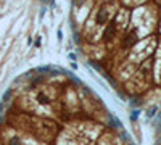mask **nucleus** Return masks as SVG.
<instances>
[{"mask_svg":"<svg viewBox=\"0 0 161 145\" xmlns=\"http://www.w3.org/2000/svg\"><path fill=\"white\" fill-rule=\"evenodd\" d=\"M103 129L97 121H68L60 127L55 145H95Z\"/></svg>","mask_w":161,"mask_h":145,"instance_id":"obj_1","label":"nucleus"},{"mask_svg":"<svg viewBox=\"0 0 161 145\" xmlns=\"http://www.w3.org/2000/svg\"><path fill=\"white\" fill-rule=\"evenodd\" d=\"M19 124H11L13 127L19 129V131L26 132V134L37 137L42 142H52L57 140V135L60 132L58 124H55L53 121H49L45 118H37V116H27V115H19L16 116Z\"/></svg>","mask_w":161,"mask_h":145,"instance_id":"obj_2","label":"nucleus"},{"mask_svg":"<svg viewBox=\"0 0 161 145\" xmlns=\"http://www.w3.org/2000/svg\"><path fill=\"white\" fill-rule=\"evenodd\" d=\"M150 81H151V71L148 68V65L145 63L139 71H135V74H132L127 79L126 89L131 93H140L150 87Z\"/></svg>","mask_w":161,"mask_h":145,"instance_id":"obj_3","label":"nucleus"},{"mask_svg":"<svg viewBox=\"0 0 161 145\" xmlns=\"http://www.w3.org/2000/svg\"><path fill=\"white\" fill-rule=\"evenodd\" d=\"M8 129H10L8 139L3 137V144L5 145H49L47 142H42L37 137L26 134V132L19 131V129L13 127V126H8Z\"/></svg>","mask_w":161,"mask_h":145,"instance_id":"obj_4","label":"nucleus"},{"mask_svg":"<svg viewBox=\"0 0 161 145\" xmlns=\"http://www.w3.org/2000/svg\"><path fill=\"white\" fill-rule=\"evenodd\" d=\"M95 145H123V140L113 129H103Z\"/></svg>","mask_w":161,"mask_h":145,"instance_id":"obj_5","label":"nucleus"},{"mask_svg":"<svg viewBox=\"0 0 161 145\" xmlns=\"http://www.w3.org/2000/svg\"><path fill=\"white\" fill-rule=\"evenodd\" d=\"M153 76H155L156 84H161V44L158 47V53H156V61H155V71H153Z\"/></svg>","mask_w":161,"mask_h":145,"instance_id":"obj_6","label":"nucleus"},{"mask_svg":"<svg viewBox=\"0 0 161 145\" xmlns=\"http://www.w3.org/2000/svg\"><path fill=\"white\" fill-rule=\"evenodd\" d=\"M0 145H3V139H2V137H0Z\"/></svg>","mask_w":161,"mask_h":145,"instance_id":"obj_7","label":"nucleus"},{"mask_svg":"<svg viewBox=\"0 0 161 145\" xmlns=\"http://www.w3.org/2000/svg\"><path fill=\"white\" fill-rule=\"evenodd\" d=\"M160 31H161V21H160Z\"/></svg>","mask_w":161,"mask_h":145,"instance_id":"obj_8","label":"nucleus"}]
</instances>
